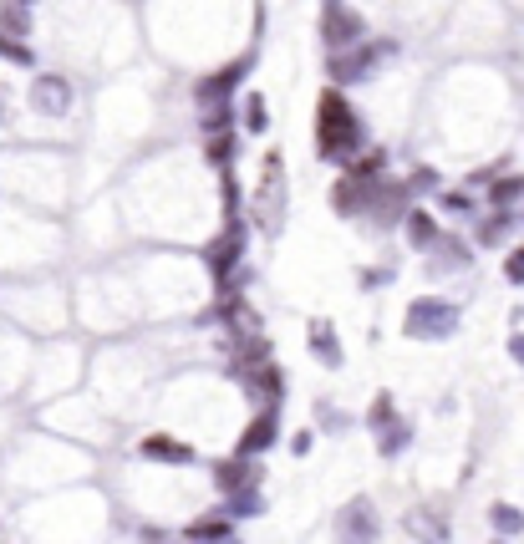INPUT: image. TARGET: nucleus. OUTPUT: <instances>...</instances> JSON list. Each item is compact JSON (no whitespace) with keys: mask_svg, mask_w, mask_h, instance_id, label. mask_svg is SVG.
Instances as JSON below:
<instances>
[{"mask_svg":"<svg viewBox=\"0 0 524 544\" xmlns=\"http://www.w3.org/2000/svg\"><path fill=\"white\" fill-rule=\"evenodd\" d=\"M321 112H326V148H342V138H346V107H342V97H326Z\"/></svg>","mask_w":524,"mask_h":544,"instance_id":"obj_1","label":"nucleus"}]
</instances>
